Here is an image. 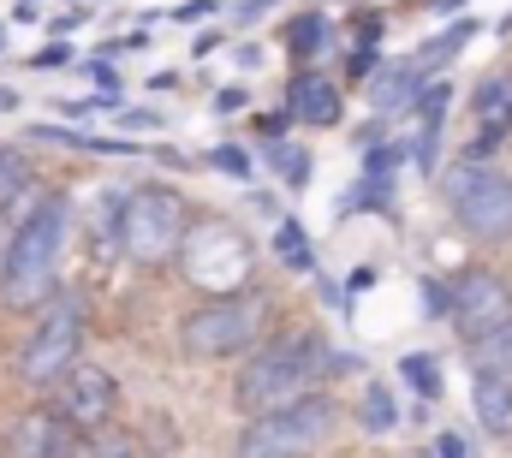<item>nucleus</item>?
<instances>
[{
	"mask_svg": "<svg viewBox=\"0 0 512 458\" xmlns=\"http://www.w3.org/2000/svg\"><path fill=\"white\" fill-rule=\"evenodd\" d=\"M72 244V203L60 191H48L12 232L6 250V280H0V304L12 316H42L60 298V256Z\"/></svg>",
	"mask_w": 512,
	"mask_h": 458,
	"instance_id": "nucleus-2",
	"label": "nucleus"
},
{
	"mask_svg": "<svg viewBox=\"0 0 512 458\" xmlns=\"http://www.w3.org/2000/svg\"><path fill=\"white\" fill-rule=\"evenodd\" d=\"M423 90H429V72L417 66V60H387L382 72L370 78V108L382 119H393V114H417V102H423Z\"/></svg>",
	"mask_w": 512,
	"mask_h": 458,
	"instance_id": "nucleus-13",
	"label": "nucleus"
},
{
	"mask_svg": "<svg viewBox=\"0 0 512 458\" xmlns=\"http://www.w3.org/2000/svg\"><path fill=\"white\" fill-rule=\"evenodd\" d=\"M376 72H382V48H352V54H346V78H352V84H370Z\"/></svg>",
	"mask_w": 512,
	"mask_h": 458,
	"instance_id": "nucleus-26",
	"label": "nucleus"
},
{
	"mask_svg": "<svg viewBox=\"0 0 512 458\" xmlns=\"http://www.w3.org/2000/svg\"><path fill=\"white\" fill-rule=\"evenodd\" d=\"M471 36H477V24H471V18H453V24H447L441 36H429V42H423V48H417L411 60H417V66H423V72L435 78L441 66H453V60H459V48H465Z\"/></svg>",
	"mask_w": 512,
	"mask_h": 458,
	"instance_id": "nucleus-18",
	"label": "nucleus"
},
{
	"mask_svg": "<svg viewBox=\"0 0 512 458\" xmlns=\"http://www.w3.org/2000/svg\"><path fill=\"white\" fill-rule=\"evenodd\" d=\"M435 458H471L465 453V435H459V429H441V435H435Z\"/></svg>",
	"mask_w": 512,
	"mask_h": 458,
	"instance_id": "nucleus-29",
	"label": "nucleus"
},
{
	"mask_svg": "<svg viewBox=\"0 0 512 458\" xmlns=\"http://www.w3.org/2000/svg\"><path fill=\"white\" fill-rule=\"evenodd\" d=\"M179 268L209 298L215 292H245V286H256V244L245 232H233L227 221H203V227H191V238H185Z\"/></svg>",
	"mask_w": 512,
	"mask_h": 458,
	"instance_id": "nucleus-9",
	"label": "nucleus"
},
{
	"mask_svg": "<svg viewBox=\"0 0 512 458\" xmlns=\"http://www.w3.org/2000/svg\"><path fill=\"white\" fill-rule=\"evenodd\" d=\"M441 203L453 227L477 244H512V173L495 161H453L441 173Z\"/></svg>",
	"mask_w": 512,
	"mask_h": 458,
	"instance_id": "nucleus-5",
	"label": "nucleus"
},
{
	"mask_svg": "<svg viewBox=\"0 0 512 458\" xmlns=\"http://www.w3.org/2000/svg\"><path fill=\"white\" fill-rule=\"evenodd\" d=\"M435 12H465V0H429Z\"/></svg>",
	"mask_w": 512,
	"mask_h": 458,
	"instance_id": "nucleus-38",
	"label": "nucleus"
},
{
	"mask_svg": "<svg viewBox=\"0 0 512 458\" xmlns=\"http://www.w3.org/2000/svg\"><path fill=\"white\" fill-rule=\"evenodd\" d=\"M286 114L298 119V125H310V131H328V125H340V114H346V96H340L334 78H322V72L304 66L286 84Z\"/></svg>",
	"mask_w": 512,
	"mask_h": 458,
	"instance_id": "nucleus-12",
	"label": "nucleus"
},
{
	"mask_svg": "<svg viewBox=\"0 0 512 458\" xmlns=\"http://www.w3.org/2000/svg\"><path fill=\"white\" fill-rule=\"evenodd\" d=\"M340 423V405L328 393H310L286 411H262V417H245L239 441H233V458H310Z\"/></svg>",
	"mask_w": 512,
	"mask_h": 458,
	"instance_id": "nucleus-6",
	"label": "nucleus"
},
{
	"mask_svg": "<svg viewBox=\"0 0 512 458\" xmlns=\"http://www.w3.org/2000/svg\"><path fill=\"white\" fill-rule=\"evenodd\" d=\"M12 232H18V221H0V280H6V250H12Z\"/></svg>",
	"mask_w": 512,
	"mask_h": 458,
	"instance_id": "nucleus-35",
	"label": "nucleus"
},
{
	"mask_svg": "<svg viewBox=\"0 0 512 458\" xmlns=\"http://www.w3.org/2000/svg\"><path fill=\"white\" fill-rule=\"evenodd\" d=\"M30 185H36V179H30V155L12 149V143H0V221H12V209H18V197H24Z\"/></svg>",
	"mask_w": 512,
	"mask_h": 458,
	"instance_id": "nucleus-21",
	"label": "nucleus"
},
{
	"mask_svg": "<svg viewBox=\"0 0 512 458\" xmlns=\"http://www.w3.org/2000/svg\"><path fill=\"white\" fill-rule=\"evenodd\" d=\"M358 423H364V435H393V429H399V399L387 393V381H364V393H358Z\"/></svg>",
	"mask_w": 512,
	"mask_h": 458,
	"instance_id": "nucleus-19",
	"label": "nucleus"
},
{
	"mask_svg": "<svg viewBox=\"0 0 512 458\" xmlns=\"http://www.w3.org/2000/svg\"><path fill=\"white\" fill-rule=\"evenodd\" d=\"M209 167H215V173H233L239 185H251V179H256V161L239 149V143H221V149H209Z\"/></svg>",
	"mask_w": 512,
	"mask_h": 458,
	"instance_id": "nucleus-25",
	"label": "nucleus"
},
{
	"mask_svg": "<svg viewBox=\"0 0 512 458\" xmlns=\"http://www.w3.org/2000/svg\"><path fill=\"white\" fill-rule=\"evenodd\" d=\"M221 42H227L221 30H203V36L191 42V54H197V60H209V54H221Z\"/></svg>",
	"mask_w": 512,
	"mask_h": 458,
	"instance_id": "nucleus-31",
	"label": "nucleus"
},
{
	"mask_svg": "<svg viewBox=\"0 0 512 458\" xmlns=\"http://www.w3.org/2000/svg\"><path fill=\"white\" fill-rule=\"evenodd\" d=\"M268 6H274V0H245V6H239V18H245V24H256V18H262Z\"/></svg>",
	"mask_w": 512,
	"mask_h": 458,
	"instance_id": "nucleus-36",
	"label": "nucleus"
},
{
	"mask_svg": "<svg viewBox=\"0 0 512 458\" xmlns=\"http://www.w3.org/2000/svg\"><path fill=\"white\" fill-rule=\"evenodd\" d=\"M36 66H42V72H54V66H72V48H66V42H48V48L36 54Z\"/></svg>",
	"mask_w": 512,
	"mask_h": 458,
	"instance_id": "nucleus-30",
	"label": "nucleus"
},
{
	"mask_svg": "<svg viewBox=\"0 0 512 458\" xmlns=\"http://www.w3.org/2000/svg\"><path fill=\"white\" fill-rule=\"evenodd\" d=\"M30 6H36V0H30Z\"/></svg>",
	"mask_w": 512,
	"mask_h": 458,
	"instance_id": "nucleus-40",
	"label": "nucleus"
},
{
	"mask_svg": "<svg viewBox=\"0 0 512 458\" xmlns=\"http://www.w3.org/2000/svg\"><path fill=\"white\" fill-rule=\"evenodd\" d=\"M191 238V209L173 185H131L126 191V262L131 268H161L179 262Z\"/></svg>",
	"mask_w": 512,
	"mask_h": 458,
	"instance_id": "nucleus-7",
	"label": "nucleus"
},
{
	"mask_svg": "<svg viewBox=\"0 0 512 458\" xmlns=\"http://www.w3.org/2000/svg\"><path fill=\"white\" fill-rule=\"evenodd\" d=\"M376 286V268H358V274H346V292L358 298V292H370Z\"/></svg>",
	"mask_w": 512,
	"mask_h": 458,
	"instance_id": "nucleus-34",
	"label": "nucleus"
},
{
	"mask_svg": "<svg viewBox=\"0 0 512 458\" xmlns=\"http://www.w3.org/2000/svg\"><path fill=\"white\" fill-rule=\"evenodd\" d=\"M268 322H274V304L268 292H215L203 298L197 310H185L179 322V351L191 363H227V357H251L256 345L268 340Z\"/></svg>",
	"mask_w": 512,
	"mask_h": 458,
	"instance_id": "nucleus-3",
	"label": "nucleus"
},
{
	"mask_svg": "<svg viewBox=\"0 0 512 458\" xmlns=\"http://www.w3.org/2000/svg\"><path fill=\"white\" fill-rule=\"evenodd\" d=\"M399 381L417 393V399H441V363L429 351H405L399 357Z\"/></svg>",
	"mask_w": 512,
	"mask_h": 458,
	"instance_id": "nucleus-23",
	"label": "nucleus"
},
{
	"mask_svg": "<svg viewBox=\"0 0 512 458\" xmlns=\"http://www.w3.org/2000/svg\"><path fill=\"white\" fill-rule=\"evenodd\" d=\"M507 369H512V334H507Z\"/></svg>",
	"mask_w": 512,
	"mask_h": 458,
	"instance_id": "nucleus-39",
	"label": "nucleus"
},
{
	"mask_svg": "<svg viewBox=\"0 0 512 458\" xmlns=\"http://www.w3.org/2000/svg\"><path fill=\"white\" fill-rule=\"evenodd\" d=\"M501 143H507L501 131H483V125H477V137H471V149H465V161H495V155H501Z\"/></svg>",
	"mask_w": 512,
	"mask_h": 458,
	"instance_id": "nucleus-28",
	"label": "nucleus"
},
{
	"mask_svg": "<svg viewBox=\"0 0 512 458\" xmlns=\"http://www.w3.org/2000/svg\"><path fill=\"white\" fill-rule=\"evenodd\" d=\"M274 256H280L292 274H316V244H310V232L298 227V221H280V227H274Z\"/></svg>",
	"mask_w": 512,
	"mask_h": 458,
	"instance_id": "nucleus-22",
	"label": "nucleus"
},
{
	"mask_svg": "<svg viewBox=\"0 0 512 458\" xmlns=\"http://www.w3.org/2000/svg\"><path fill=\"white\" fill-rule=\"evenodd\" d=\"M364 209H382V215H393V179H358L346 197H340V215H364Z\"/></svg>",
	"mask_w": 512,
	"mask_h": 458,
	"instance_id": "nucleus-24",
	"label": "nucleus"
},
{
	"mask_svg": "<svg viewBox=\"0 0 512 458\" xmlns=\"http://www.w3.org/2000/svg\"><path fill=\"white\" fill-rule=\"evenodd\" d=\"M203 12H221V0H185V6H179V18H185V24H197Z\"/></svg>",
	"mask_w": 512,
	"mask_h": 458,
	"instance_id": "nucleus-32",
	"label": "nucleus"
},
{
	"mask_svg": "<svg viewBox=\"0 0 512 458\" xmlns=\"http://www.w3.org/2000/svg\"><path fill=\"white\" fill-rule=\"evenodd\" d=\"M12 108H18V90H6V84H0V114H12Z\"/></svg>",
	"mask_w": 512,
	"mask_h": 458,
	"instance_id": "nucleus-37",
	"label": "nucleus"
},
{
	"mask_svg": "<svg viewBox=\"0 0 512 458\" xmlns=\"http://www.w3.org/2000/svg\"><path fill=\"white\" fill-rule=\"evenodd\" d=\"M78 435H90V429H108L114 423V411H120V381H114V369H102V363H78L60 387H54V399H48Z\"/></svg>",
	"mask_w": 512,
	"mask_h": 458,
	"instance_id": "nucleus-10",
	"label": "nucleus"
},
{
	"mask_svg": "<svg viewBox=\"0 0 512 458\" xmlns=\"http://www.w3.org/2000/svg\"><path fill=\"white\" fill-rule=\"evenodd\" d=\"M328 42H334V24H328V12H316V6H310V12H298V18L286 24V54L298 60V72H304V66H316V60L328 54Z\"/></svg>",
	"mask_w": 512,
	"mask_h": 458,
	"instance_id": "nucleus-15",
	"label": "nucleus"
},
{
	"mask_svg": "<svg viewBox=\"0 0 512 458\" xmlns=\"http://www.w3.org/2000/svg\"><path fill=\"white\" fill-rule=\"evenodd\" d=\"M334 375V351L316 328H280L256 345L251 357L239 363L233 375V405L245 417H262V411H286L310 393H322V381Z\"/></svg>",
	"mask_w": 512,
	"mask_h": 458,
	"instance_id": "nucleus-1",
	"label": "nucleus"
},
{
	"mask_svg": "<svg viewBox=\"0 0 512 458\" xmlns=\"http://www.w3.org/2000/svg\"><path fill=\"white\" fill-rule=\"evenodd\" d=\"M471 411H477V423L495 441H507L512 435V369H501V363H471Z\"/></svg>",
	"mask_w": 512,
	"mask_h": 458,
	"instance_id": "nucleus-14",
	"label": "nucleus"
},
{
	"mask_svg": "<svg viewBox=\"0 0 512 458\" xmlns=\"http://www.w3.org/2000/svg\"><path fill=\"white\" fill-rule=\"evenodd\" d=\"M447 322L459 345H489L512 334V280L495 268H459L447 280Z\"/></svg>",
	"mask_w": 512,
	"mask_h": 458,
	"instance_id": "nucleus-8",
	"label": "nucleus"
},
{
	"mask_svg": "<svg viewBox=\"0 0 512 458\" xmlns=\"http://www.w3.org/2000/svg\"><path fill=\"white\" fill-rule=\"evenodd\" d=\"M78 458H149V447L120 429V423H108V429H90V435H78Z\"/></svg>",
	"mask_w": 512,
	"mask_h": 458,
	"instance_id": "nucleus-20",
	"label": "nucleus"
},
{
	"mask_svg": "<svg viewBox=\"0 0 512 458\" xmlns=\"http://www.w3.org/2000/svg\"><path fill=\"white\" fill-rule=\"evenodd\" d=\"M0 453L6 458H78V429L54 405H36V411H18L6 423Z\"/></svg>",
	"mask_w": 512,
	"mask_h": 458,
	"instance_id": "nucleus-11",
	"label": "nucleus"
},
{
	"mask_svg": "<svg viewBox=\"0 0 512 458\" xmlns=\"http://www.w3.org/2000/svg\"><path fill=\"white\" fill-rule=\"evenodd\" d=\"M120 125L143 131V125H161V114H143V108H120Z\"/></svg>",
	"mask_w": 512,
	"mask_h": 458,
	"instance_id": "nucleus-33",
	"label": "nucleus"
},
{
	"mask_svg": "<svg viewBox=\"0 0 512 458\" xmlns=\"http://www.w3.org/2000/svg\"><path fill=\"white\" fill-rule=\"evenodd\" d=\"M262 161L280 173V185H286V191H304V185H310V173H316V155H310L304 143H292V137H268V143H262Z\"/></svg>",
	"mask_w": 512,
	"mask_h": 458,
	"instance_id": "nucleus-16",
	"label": "nucleus"
},
{
	"mask_svg": "<svg viewBox=\"0 0 512 458\" xmlns=\"http://www.w3.org/2000/svg\"><path fill=\"white\" fill-rule=\"evenodd\" d=\"M84 334H90V304H84V292H60V298L36 316V328L24 334L18 357H12L18 387L54 393V387L84 363Z\"/></svg>",
	"mask_w": 512,
	"mask_h": 458,
	"instance_id": "nucleus-4",
	"label": "nucleus"
},
{
	"mask_svg": "<svg viewBox=\"0 0 512 458\" xmlns=\"http://www.w3.org/2000/svg\"><path fill=\"white\" fill-rule=\"evenodd\" d=\"M471 108H477V125L483 131H501V137H512V78H483L477 84V96H471Z\"/></svg>",
	"mask_w": 512,
	"mask_h": 458,
	"instance_id": "nucleus-17",
	"label": "nucleus"
},
{
	"mask_svg": "<svg viewBox=\"0 0 512 458\" xmlns=\"http://www.w3.org/2000/svg\"><path fill=\"white\" fill-rule=\"evenodd\" d=\"M251 108V90L245 84H221L215 90V114H245Z\"/></svg>",
	"mask_w": 512,
	"mask_h": 458,
	"instance_id": "nucleus-27",
	"label": "nucleus"
}]
</instances>
